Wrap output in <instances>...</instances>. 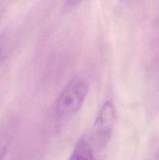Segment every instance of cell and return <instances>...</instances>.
<instances>
[{
	"label": "cell",
	"instance_id": "cell-7",
	"mask_svg": "<svg viewBox=\"0 0 159 160\" xmlns=\"http://www.w3.org/2000/svg\"><path fill=\"white\" fill-rule=\"evenodd\" d=\"M85 0H65V9L66 10L75 9L79 5H80Z\"/></svg>",
	"mask_w": 159,
	"mask_h": 160
},
{
	"label": "cell",
	"instance_id": "cell-2",
	"mask_svg": "<svg viewBox=\"0 0 159 160\" xmlns=\"http://www.w3.org/2000/svg\"><path fill=\"white\" fill-rule=\"evenodd\" d=\"M116 112L115 105L112 101L104 102L98 111L89 139L93 147L103 149L112 138L115 128Z\"/></svg>",
	"mask_w": 159,
	"mask_h": 160
},
{
	"label": "cell",
	"instance_id": "cell-3",
	"mask_svg": "<svg viewBox=\"0 0 159 160\" xmlns=\"http://www.w3.org/2000/svg\"><path fill=\"white\" fill-rule=\"evenodd\" d=\"M16 129L17 122L14 119H9L0 125V160L4 159L14 137Z\"/></svg>",
	"mask_w": 159,
	"mask_h": 160
},
{
	"label": "cell",
	"instance_id": "cell-1",
	"mask_svg": "<svg viewBox=\"0 0 159 160\" xmlns=\"http://www.w3.org/2000/svg\"><path fill=\"white\" fill-rule=\"evenodd\" d=\"M90 84L85 78L73 77L59 93L55 104V116L59 127L68 123L80 111L88 95Z\"/></svg>",
	"mask_w": 159,
	"mask_h": 160
},
{
	"label": "cell",
	"instance_id": "cell-6",
	"mask_svg": "<svg viewBox=\"0 0 159 160\" xmlns=\"http://www.w3.org/2000/svg\"><path fill=\"white\" fill-rule=\"evenodd\" d=\"M146 160H159V138L154 139L150 144Z\"/></svg>",
	"mask_w": 159,
	"mask_h": 160
},
{
	"label": "cell",
	"instance_id": "cell-4",
	"mask_svg": "<svg viewBox=\"0 0 159 160\" xmlns=\"http://www.w3.org/2000/svg\"><path fill=\"white\" fill-rule=\"evenodd\" d=\"M68 160H97L94 149L88 138L82 136L79 138Z\"/></svg>",
	"mask_w": 159,
	"mask_h": 160
},
{
	"label": "cell",
	"instance_id": "cell-8",
	"mask_svg": "<svg viewBox=\"0 0 159 160\" xmlns=\"http://www.w3.org/2000/svg\"><path fill=\"white\" fill-rule=\"evenodd\" d=\"M2 14H3V12L2 10H0V20H1L2 17Z\"/></svg>",
	"mask_w": 159,
	"mask_h": 160
},
{
	"label": "cell",
	"instance_id": "cell-5",
	"mask_svg": "<svg viewBox=\"0 0 159 160\" xmlns=\"http://www.w3.org/2000/svg\"><path fill=\"white\" fill-rule=\"evenodd\" d=\"M16 43V34L11 30L0 33V67L7 60Z\"/></svg>",
	"mask_w": 159,
	"mask_h": 160
}]
</instances>
